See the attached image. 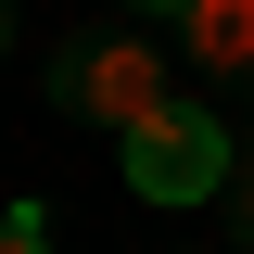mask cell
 I'll list each match as a JSON object with an SVG mask.
<instances>
[{
    "mask_svg": "<svg viewBox=\"0 0 254 254\" xmlns=\"http://www.w3.org/2000/svg\"><path fill=\"white\" fill-rule=\"evenodd\" d=\"M51 102H64L76 127H102V140H140L178 89H165V51H153L140 26H76V38L51 51Z\"/></svg>",
    "mask_w": 254,
    "mask_h": 254,
    "instance_id": "1",
    "label": "cell"
},
{
    "mask_svg": "<svg viewBox=\"0 0 254 254\" xmlns=\"http://www.w3.org/2000/svg\"><path fill=\"white\" fill-rule=\"evenodd\" d=\"M115 153H127V190H140V203H229V165H242L229 153V115L190 102V89L165 102L140 140H115Z\"/></svg>",
    "mask_w": 254,
    "mask_h": 254,
    "instance_id": "2",
    "label": "cell"
},
{
    "mask_svg": "<svg viewBox=\"0 0 254 254\" xmlns=\"http://www.w3.org/2000/svg\"><path fill=\"white\" fill-rule=\"evenodd\" d=\"M178 51L216 76V89H254V0H190L178 13Z\"/></svg>",
    "mask_w": 254,
    "mask_h": 254,
    "instance_id": "3",
    "label": "cell"
},
{
    "mask_svg": "<svg viewBox=\"0 0 254 254\" xmlns=\"http://www.w3.org/2000/svg\"><path fill=\"white\" fill-rule=\"evenodd\" d=\"M0 254H51V216L38 203H0Z\"/></svg>",
    "mask_w": 254,
    "mask_h": 254,
    "instance_id": "4",
    "label": "cell"
},
{
    "mask_svg": "<svg viewBox=\"0 0 254 254\" xmlns=\"http://www.w3.org/2000/svg\"><path fill=\"white\" fill-rule=\"evenodd\" d=\"M229 229L254 242V140H242V165H229Z\"/></svg>",
    "mask_w": 254,
    "mask_h": 254,
    "instance_id": "5",
    "label": "cell"
},
{
    "mask_svg": "<svg viewBox=\"0 0 254 254\" xmlns=\"http://www.w3.org/2000/svg\"><path fill=\"white\" fill-rule=\"evenodd\" d=\"M127 13H190V0H127Z\"/></svg>",
    "mask_w": 254,
    "mask_h": 254,
    "instance_id": "6",
    "label": "cell"
},
{
    "mask_svg": "<svg viewBox=\"0 0 254 254\" xmlns=\"http://www.w3.org/2000/svg\"><path fill=\"white\" fill-rule=\"evenodd\" d=\"M0 51H13V0H0Z\"/></svg>",
    "mask_w": 254,
    "mask_h": 254,
    "instance_id": "7",
    "label": "cell"
}]
</instances>
